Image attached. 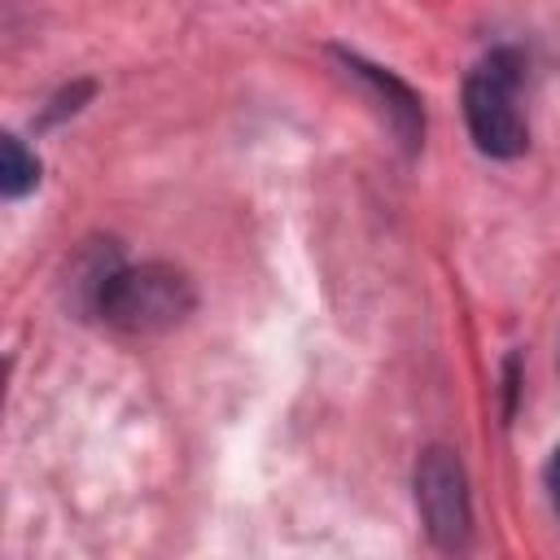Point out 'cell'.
<instances>
[{"mask_svg":"<svg viewBox=\"0 0 560 560\" xmlns=\"http://www.w3.org/2000/svg\"><path fill=\"white\" fill-rule=\"evenodd\" d=\"M192 306H197L192 280L171 262H140V267L114 262L92 298V311L109 328L136 332V337L166 332V328L184 324L192 315Z\"/></svg>","mask_w":560,"mask_h":560,"instance_id":"obj_1","label":"cell"},{"mask_svg":"<svg viewBox=\"0 0 560 560\" xmlns=\"http://www.w3.org/2000/svg\"><path fill=\"white\" fill-rule=\"evenodd\" d=\"M464 122L486 158H516L529 144L521 109V57L512 48L486 52L464 79Z\"/></svg>","mask_w":560,"mask_h":560,"instance_id":"obj_2","label":"cell"},{"mask_svg":"<svg viewBox=\"0 0 560 560\" xmlns=\"http://www.w3.org/2000/svg\"><path fill=\"white\" fill-rule=\"evenodd\" d=\"M416 508L438 547H464L472 534V499H468V477L455 451L429 446L416 464Z\"/></svg>","mask_w":560,"mask_h":560,"instance_id":"obj_3","label":"cell"},{"mask_svg":"<svg viewBox=\"0 0 560 560\" xmlns=\"http://www.w3.org/2000/svg\"><path fill=\"white\" fill-rule=\"evenodd\" d=\"M337 61L346 66L350 79H359V83L381 101V114H385L389 131H394L407 149H416L420 136H424V109H420V96H416L398 74H389L385 66L363 61L359 52H341V48H337Z\"/></svg>","mask_w":560,"mask_h":560,"instance_id":"obj_4","label":"cell"},{"mask_svg":"<svg viewBox=\"0 0 560 560\" xmlns=\"http://www.w3.org/2000/svg\"><path fill=\"white\" fill-rule=\"evenodd\" d=\"M39 184V162L35 153H26V144L18 136H4L0 140V192L13 201L22 192H31Z\"/></svg>","mask_w":560,"mask_h":560,"instance_id":"obj_5","label":"cell"},{"mask_svg":"<svg viewBox=\"0 0 560 560\" xmlns=\"http://www.w3.org/2000/svg\"><path fill=\"white\" fill-rule=\"evenodd\" d=\"M542 481H547V494H551V508L560 512V446L551 451V459H547V472H542Z\"/></svg>","mask_w":560,"mask_h":560,"instance_id":"obj_6","label":"cell"}]
</instances>
